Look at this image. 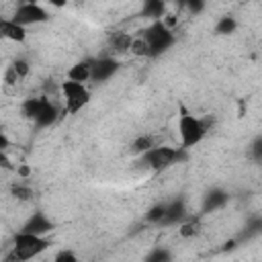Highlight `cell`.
Here are the masks:
<instances>
[{
    "label": "cell",
    "instance_id": "1",
    "mask_svg": "<svg viewBox=\"0 0 262 262\" xmlns=\"http://www.w3.org/2000/svg\"><path fill=\"white\" fill-rule=\"evenodd\" d=\"M49 246H51V239L47 235H37V233L18 229L12 235V246H10V252L4 256V260L25 262L41 256L45 250H49Z\"/></svg>",
    "mask_w": 262,
    "mask_h": 262
},
{
    "label": "cell",
    "instance_id": "14",
    "mask_svg": "<svg viewBox=\"0 0 262 262\" xmlns=\"http://www.w3.org/2000/svg\"><path fill=\"white\" fill-rule=\"evenodd\" d=\"M131 41H133V35L131 33H125V31H113L108 33V49L113 53H129V47H131Z\"/></svg>",
    "mask_w": 262,
    "mask_h": 262
},
{
    "label": "cell",
    "instance_id": "24",
    "mask_svg": "<svg viewBox=\"0 0 262 262\" xmlns=\"http://www.w3.org/2000/svg\"><path fill=\"white\" fill-rule=\"evenodd\" d=\"M53 260L55 262H78V254L74 250H70V248H63L53 256Z\"/></svg>",
    "mask_w": 262,
    "mask_h": 262
},
{
    "label": "cell",
    "instance_id": "25",
    "mask_svg": "<svg viewBox=\"0 0 262 262\" xmlns=\"http://www.w3.org/2000/svg\"><path fill=\"white\" fill-rule=\"evenodd\" d=\"M250 154H252V158H254L256 162L262 160V137H260V135L254 137V141H252V145H250Z\"/></svg>",
    "mask_w": 262,
    "mask_h": 262
},
{
    "label": "cell",
    "instance_id": "26",
    "mask_svg": "<svg viewBox=\"0 0 262 262\" xmlns=\"http://www.w3.org/2000/svg\"><path fill=\"white\" fill-rule=\"evenodd\" d=\"M14 172H16V176H18L20 180H29V176L33 174L31 166H27V164H18V166H14Z\"/></svg>",
    "mask_w": 262,
    "mask_h": 262
},
{
    "label": "cell",
    "instance_id": "21",
    "mask_svg": "<svg viewBox=\"0 0 262 262\" xmlns=\"http://www.w3.org/2000/svg\"><path fill=\"white\" fill-rule=\"evenodd\" d=\"M164 213H166V203H164V201L154 203V205L145 211V221L151 223V225H160L162 219H164Z\"/></svg>",
    "mask_w": 262,
    "mask_h": 262
},
{
    "label": "cell",
    "instance_id": "13",
    "mask_svg": "<svg viewBox=\"0 0 262 262\" xmlns=\"http://www.w3.org/2000/svg\"><path fill=\"white\" fill-rule=\"evenodd\" d=\"M31 74V63L25 59V57H16L10 61V66L6 68V74H4V82L8 86H16L18 82L27 80Z\"/></svg>",
    "mask_w": 262,
    "mask_h": 262
},
{
    "label": "cell",
    "instance_id": "15",
    "mask_svg": "<svg viewBox=\"0 0 262 262\" xmlns=\"http://www.w3.org/2000/svg\"><path fill=\"white\" fill-rule=\"evenodd\" d=\"M139 14L147 20H158L166 16V0H141Z\"/></svg>",
    "mask_w": 262,
    "mask_h": 262
},
{
    "label": "cell",
    "instance_id": "23",
    "mask_svg": "<svg viewBox=\"0 0 262 262\" xmlns=\"http://www.w3.org/2000/svg\"><path fill=\"white\" fill-rule=\"evenodd\" d=\"M172 258H174V254H172L168 248H162V246H156V248L145 256L147 262H168V260H172Z\"/></svg>",
    "mask_w": 262,
    "mask_h": 262
},
{
    "label": "cell",
    "instance_id": "29",
    "mask_svg": "<svg viewBox=\"0 0 262 262\" xmlns=\"http://www.w3.org/2000/svg\"><path fill=\"white\" fill-rule=\"evenodd\" d=\"M186 2H188V0H174V4H176L178 8H182V10H184V6H186Z\"/></svg>",
    "mask_w": 262,
    "mask_h": 262
},
{
    "label": "cell",
    "instance_id": "27",
    "mask_svg": "<svg viewBox=\"0 0 262 262\" xmlns=\"http://www.w3.org/2000/svg\"><path fill=\"white\" fill-rule=\"evenodd\" d=\"M12 145V141H10V137L6 135V131L0 127V151H6L8 147Z\"/></svg>",
    "mask_w": 262,
    "mask_h": 262
},
{
    "label": "cell",
    "instance_id": "3",
    "mask_svg": "<svg viewBox=\"0 0 262 262\" xmlns=\"http://www.w3.org/2000/svg\"><path fill=\"white\" fill-rule=\"evenodd\" d=\"M211 129V119L207 117H199L194 113L182 111V115L178 117V139H180V147L182 149H192L196 147L209 133Z\"/></svg>",
    "mask_w": 262,
    "mask_h": 262
},
{
    "label": "cell",
    "instance_id": "19",
    "mask_svg": "<svg viewBox=\"0 0 262 262\" xmlns=\"http://www.w3.org/2000/svg\"><path fill=\"white\" fill-rule=\"evenodd\" d=\"M151 145H156V137L151 133H141L131 141V154L141 156L143 151H147Z\"/></svg>",
    "mask_w": 262,
    "mask_h": 262
},
{
    "label": "cell",
    "instance_id": "17",
    "mask_svg": "<svg viewBox=\"0 0 262 262\" xmlns=\"http://www.w3.org/2000/svg\"><path fill=\"white\" fill-rule=\"evenodd\" d=\"M66 78L68 80H74V82H90V59H80L76 63H72L66 72Z\"/></svg>",
    "mask_w": 262,
    "mask_h": 262
},
{
    "label": "cell",
    "instance_id": "4",
    "mask_svg": "<svg viewBox=\"0 0 262 262\" xmlns=\"http://www.w3.org/2000/svg\"><path fill=\"white\" fill-rule=\"evenodd\" d=\"M141 164L151 170V172H164L174 164H180L182 160H186V149L182 147H172V145H151L147 151H143L139 156Z\"/></svg>",
    "mask_w": 262,
    "mask_h": 262
},
{
    "label": "cell",
    "instance_id": "12",
    "mask_svg": "<svg viewBox=\"0 0 262 262\" xmlns=\"http://www.w3.org/2000/svg\"><path fill=\"white\" fill-rule=\"evenodd\" d=\"M186 217H188L186 201L184 199H172V201H166V213H164V219L160 225L172 227V225H178L180 221H184Z\"/></svg>",
    "mask_w": 262,
    "mask_h": 262
},
{
    "label": "cell",
    "instance_id": "18",
    "mask_svg": "<svg viewBox=\"0 0 262 262\" xmlns=\"http://www.w3.org/2000/svg\"><path fill=\"white\" fill-rule=\"evenodd\" d=\"M178 235L182 237V239H190V237H196L199 233H201V219H196V217H186L184 221H180L178 223Z\"/></svg>",
    "mask_w": 262,
    "mask_h": 262
},
{
    "label": "cell",
    "instance_id": "11",
    "mask_svg": "<svg viewBox=\"0 0 262 262\" xmlns=\"http://www.w3.org/2000/svg\"><path fill=\"white\" fill-rule=\"evenodd\" d=\"M27 37H29L27 27L18 25L12 16H0V39H4L8 43L23 45L27 41Z\"/></svg>",
    "mask_w": 262,
    "mask_h": 262
},
{
    "label": "cell",
    "instance_id": "10",
    "mask_svg": "<svg viewBox=\"0 0 262 262\" xmlns=\"http://www.w3.org/2000/svg\"><path fill=\"white\" fill-rule=\"evenodd\" d=\"M20 229H23V231L37 233V235H49V233L55 229V221H53L47 213H43V211H33V213L25 219V223H23Z\"/></svg>",
    "mask_w": 262,
    "mask_h": 262
},
{
    "label": "cell",
    "instance_id": "6",
    "mask_svg": "<svg viewBox=\"0 0 262 262\" xmlns=\"http://www.w3.org/2000/svg\"><path fill=\"white\" fill-rule=\"evenodd\" d=\"M12 18L23 25V27H37V25H45L49 23V10L41 4V2H18L14 12H12Z\"/></svg>",
    "mask_w": 262,
    "mask_h": 262
},
{
    "label": "cell",
    "instance_id": "5",
    "mask_svg": "<svg viewBox=\"0 0 262 262\" xmlns=\"http://www.w3.org/2000/svg\"><path fill=\"white\" fill-rule=\"evenodd\" d=\"M59 98H61V113L63 115H78L82 108L90 104V88L84 82L63 80L59 84Z\"/></svg>",
    "mask_w": 262,
    "mask_h": 262
},
{
    "label": "cell",
    "instance_id": "7",
    "mask_svg": "<svg viewBox=\"0 0 262 262\" xmlns=\"http://www.w3.org/2000/svg\"><path fill=\"white\" fill-rule=\"evenodd\" d=\"M119 70H121V63L115 55L90 57V82H94V84L108 82Z\"/></svg>",
    "mask_w": 262,
    "mask_h": 262
},
{
    "label": "cell",
    "instance_id": "2",
    "mask_svg": "<svg viewBox=\"0 0 262 262\" xmlns=\"http://www.w3.org/2000/svg\"><path fill=\"white\" fill-rule=\"evenodd\" d=\"M139 37L143 39L145 47H147V57L156 59L162 57L164 53H168L174 43H176V35L172 31V27H168L162 18L158 20H149V25L139 33Z\"/></svg>",
    "mask_w": 262,
    "mask_h": 262
},
{
    "label": "cell",
    "instance_id": "9",
    "mask_svg": "<svg viewBox=\"0 0 262 262\" xmlns=\"http://www.w3.org/2000/svg\"><path fill=\"white\" fill-rule=\"evenodd\" d=\"M227 203H229V192L223 186H213L201 199V215H211L215 211H221Z\"/></svg>",
    "mask_w": 262,
    "mask_h": 262
},
{
    "label": "cell",
    "instance_id": "8",
    "mask_svg": "<svg viewBox=\"0 0 262 262\" xmlns=\"http://www.w3.org/2000/svg\"><path fill=\"white\" fill-rule=\"evenodd\" d=\"M59 115H61V108H59L49 96H41L39 111H37V115L33 117L31 123H33L37 129H49V127H53V125L57 123Z\"/></svg>",
    "mask_w": 262,
    "mask_h": 262
},
{
    "label": "cell",
    "instance_id": "22",
    "mask_svg": "<svg viewBox=\"0 0 262 262\" xmlns=\"http://www.w3.org/2000/svg\"><path fill=\"white\" fill-rule=\"evenodd\" d=\"M10 194L16 201H31L33 199V188L27 184V180H20V182H14L10 186Z\"/></svg>",
    "mask_w": 262,
    "mask_h": 262
},
{
    "label": "cell",
    "instance_id": "30",
    "mask_svg": "<svg viewBox=\"0 0 262 262\" xmlns=\"http://www.w3.org/2000/svg\"><path fill=\"white\" fill-rule=\"evenodd\" d=\"M0 66H2V61H0Z\"/></svg>",
    "mask_w": 262,
    "mask_h": 262
},
{
    "label": "cell",
    "instance_id": "20",
    "mask_svg": "<svg viewBox=\"0 0 262 262\" xmlns=\"http://www.w3.org/2000/svg\"><path fill=\"white\" fill-rule=\"evenodd\" d=\"M39 104H41V96H29L20 102V115L27 119V121H33V117L37 115L39 111Z\"/></svg>",
    "mask_w": 262,
    "mask_h": 262
},
{
    "label": "cell",
    "instance_id": "16",
    "mask_svg": "<svg viewBox=\"0 0 262 262\" xmlns=\"http://www.w3.org/2000/svg\"><path fill=\"white\" fill-rule=\"evenodd\" d=\"M237 27H239V23L233 14H221L213 25V33L217 37H229L237 31Z\"/></svg>",
    "mask_w": 262,
    "mask_h": 262
},
{
    "label": "cell",
    "instance_id": "28",
    "mask_svg": "<svg viewBox=\"0 0 262 262\" xmlns=\"http://www.w3.org/2000/svg\"><path fill=\"white\" fill-rule=\"evenodd\" d=\"M43 2H47L51 8H66L70 4V0H43Z\"/></svg>",
    "mask_w": 262,
    "mask_h": 262
}]
</instances>
